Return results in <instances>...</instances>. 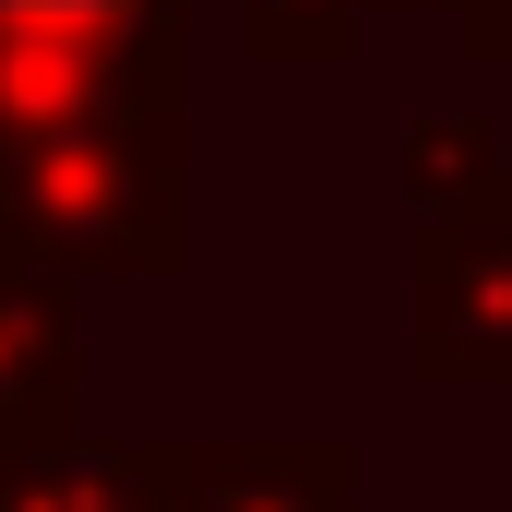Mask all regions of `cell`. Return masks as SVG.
<instances>
[{"instance_id": "obj_1", "label": "cell", "mask_w": 512, "mask_h": 512, "mask_svg": "<svg viewBox=\"0 0 512 512\" xmlns=\"http://www.w3.org/2000/svg\"><path fill=\"white\" fill-rule=\"evenodd\" d=\"M0 239L84 286L191 274V108H131L48 143H0Z\"/></svg>"}, {"instance_id": "obj_2", "label": "cell", "mask_w": 512, "mask_h": 512, "mask_svg": "<svg viewBox=\"0 0 512 512\" xmlns=\"http://www.w3.org/2000/svg\"><path fill=\"white\" fill-rule=\"evenodd\" d=\"M191 108V0H0V143Z\"/></svg>"}, {"instance_id": "obj_3", "label": "cell", "mask_w": 512, "mask_h": 512, "mask_svg": "<svg viewBox=\"0 0 512 512\" xmlns=\"http://www.w3.org/2000/svg\"><path fill=\"white\" fill-rule=\"evenodd\" d=\"M417 393H512V203L405 227V310H393Z\"/></svg>"}, {"instance_id": "obj_4", "label": "cell", "mask_w": 512, "mask_h": 512, "mask_svg": "<svg viewBox=\"0 0 512 512\" xmlns=\"http://www.w3.org/2000/svg\"><path fill=\"white\" fill-rule=\"evenodd\" d=\"M84 429V274L0 239V453Z\"/></svg>"}, {"instance_id": "obj_5", "label": "cell", "mask_w": 512, "mask_h": 512, "mask_svg": "<svg viewBox=\"0 0 512 512\" xmlns=\"http://www.w3.org/2000/svg\"><path fill=\"white\" fill-rule=\"evenodd\" d=\"M358 501V441L298 429V441H155V512H346Z\"/></svg>"}, {"instance_id": "obj_6", "label": "cell", "mask_w": 512, "mask_h": 512, "mask_svg": "<svg viewBox=\"0 0 512 512\" xmlns=\"http://www.w3.org/2000/svg\"><path fill=\"white\" fill-rule=\"evenodd\" d=\"M393 191H405V227H453V215H501L512 203V143L501 108H417L393 131Z\"/></svg>"}, {"instance_id": "obj_7", "label": "cell", "mask_w": 512, "mask_h": 512, "mask_svg": "<svg viewBox=\"0 0 512 512\" xmlns=\"http://www.w3.org/2000/svg\"><path fill=\"white\" fill-rule=\"evenodd\" d=\"M0 512H155V441H96V429H60V441H12L0 453Z\"/></svg>"}, {"instance_id": "obj_8", "label": "cell", "mask_w": 512, "mask_h": 512, "mask_svg": "<svg viewBox=\"0 0 512 512\" xmlns=\"http://www.w3.org/2000/svg\"><path fill=\"white\" fill-rule=\"evenodd\" d=\"M227 24H239V60L251 72H334V60H358L370 0H239Z\"/></svg>"}, {"instance_id": "obj_9", "label": "cell", "mask_w": 512, "mask_h": 512, "mask_svg": "<svg viewBox=\"0 0 512 512\" xmlns=\"http://www.w3.org/2000/svg\"><path fill=\"white\" fill-rule=\"evenodd\" d=\"M453 36H465V60L512 96V0H453Z\"/></svg>"}, {"instance_id": "obj_10", "label": "cell", "mask_w": 512, "mask_h": 512, "mask_svg": "<svg viewBox=\"0 0 512 512\" xmlns=\"http://www.w3.org/2000/svg\"><path fill=\"white\" fill-rule=\"evenodd\" d=\"M382 12H453V0H382Z\"/></svg>"}]
</instances>
